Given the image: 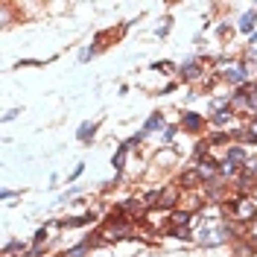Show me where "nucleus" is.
Instances as JSON below:
<instances>
[{
	"mask_svg": "<svg viewBox=\"0 0 257 257\" xmlns=\"http://www.w3.org/2000/svg\"><path fill=\"white\" fill-rule=\"evenodd\" d=\"M219 173H222V176H237V173H240V164H234V161L225 158L222 164H219Z\"/></svg>",
	"mask_w": 257,
	"mask_h": 257,
	"instance_id": "17",
	"label": "nucleus"
},
{
	"mask_svg": "<svg viewBox=\"0 0 257 257\" xmlns=\"http://www.w3.org/2000/svg\"><path fill=\"white\" fill-rule=\"evenodd\" d=\"M205 126V117L199 111H184L181 114V128L184 132H199V128Z\"/></svg>",
	"mask_w": 257,
	"mask_h": 257,
	"instance_id": "5",
	"label": "nucleus"
},
{
	"mask_svg": "<svg viewBox=\"0 0 257 257\" xmlns=\"http://www.w3.org/2000/svg\"><path fill=\"white\" fill-rule=\"evenodd\" d=\"M231 141V135H225V132H216V135H210V146H216V144H228Z\"/></svg>",
	"mask_w": 257,
	"mask_h": 257,
	"instance_id": "20",
	"label": "nucleus"
},
{
	"mask_svg": "<svg viewBox=\"0 0 257 257\" xmlns=\"http://www.w3.org/2000/svg\"><path fill=\"white\" fill-rule=\"evenodd\" d=\"M248 240H251V242H257V219L251 222V231H248Z\"/></svg>",
	"mask_w": 257,
	"mask_h": 257,
	"instance_id": "23",
	"label": "nucleus"
},
{
	"mask_svg": "<svg viewBox=\"0 0 257 257\" xmlns=\"http://www.w3.org/2000/svg\"><path fill=\"white\" fill-rule=\"evenodd\" d=\"M178 181H181L178 187H181L184 193H190V190H196L199 184H205V178L199 176V170H187V173H181V178H178Z\"/></svg>",
	"mask_w": 257,
	"mask_h": 257,
	"instance_id": "4",
	"label": "nucleus"
},
{
	"mask_svg": "<svg viewBox=\"0 0 257 257\" xmlns=\"http://www.w3.org/2000/svg\"><path fill=\"white\" fill-rule=\"evenodd\" d=\"M248 132H251V138L257 141V120H251V123H248Z\"/></svg>",
	"mask_w": 257,
	"mask_h": 257,
	"instance_id": "24",
	"label": "nucleus"
},
{
	"mask_svg": "<svg viewBox=\"0 0 257 257\" xmlns=\"http://www.w3.org/2000/svg\"><path fill=\"white\" fill-rule=\"evenodd\" d=\"M88 248H91L88 242H79L76 248H70V251H67V254H64V257H85V251H88Z\"/></svg>",
	"mask_w": 257,
	"mask_h": 257,
	"instance_id": "19",
	"label": "nucleus"
},
{
	"mask_svg": "<svg viewBox=\"0 0 257 257\" xmlns=\"http://www.w3.org/2000/svg\"><path fill=\"white\" fill-rule=\"evenodd\" d=\"M254 120H257V111H254Z\"/></svg>",
	"mask_w": 257,
	"mask_h": 257,
	"instance_id": "26",
	"label": "nucleus"
},
{
	"mask_svg": "<svg viewBox=\"0 0 257 257\" xmlns=\"http://www.w3.org/2000/svg\"><path fill=\"white\" fill-rule=\"evenodd\" d=\"M254 21H257V12H245V15L240 18V30L251 35V32H254Z\"/></svg>",
	"mask_w": 257,
	"mask_h": 257,
	"instance_id": "13",
	"label": "nucleus"
},
{
	"mask_svg": "<svg viewBox=\"0 0 257 257\" xmlns=\"http://www.w3.org/2000/svg\"><path fill=\"white\" fill-rule=\"evenodd\" d=\"M170 222H173V228H187L190 210H173V213H170Z\"/></svg>",
	"mask_w": 257,
	"mask_h": 257,
	"instance_id": "9",
	"label": "nucleus"
},
{
	"mask_svg": "<svg viewBox=\"0 0 257 257\" xmlns=\"http://www.w3.org/2000/svg\"><path fill=\"white\" fill-rule=\"evenodd\" d=\"M248 44H251V47L257 44V32H251V38H248Z\"/></svg>",
	"mask_w": 257,
	"mask_h": 257,
	"instance_id": "25",
	"label": "nucleus"
},
{
	"mask_svg": "<svg viewBox=\"0 0 257 257\" xmlns=\"http://www.w3.org/2000/svg\"><path fill=\"white\" fill-rule=\"evenodd\" d=\"M76 135H79L82 144H91V141H94V135H96V123H82Z\"/></svg>",
	"mask_w": 257,
	"mask_h": 257,
	"instance_id": "11",
	"label": "nucleus"
},
{
	"mask_svg": "<svg viewBox=\"0 0 257 257\" xmlns=\"http://www.w3.org/2000/svg\"><path fill=\"white\" fill-rule=\"evenodd\" d=\"M222 79L231 85H242L245 82V64H228L222 67Z\"/></svg>",
	"mask_w": 257,
	"mask_h": 257,
	"instance_id": "3",
	"label": "nucleus"
},
{
	"mask_svg": "<svg viewBox=\"0 0 257 257\" xmlns=\"http://www.w3.org/2000/svg\"><path fill=\"white\" fill-rule=\"evenodd\" d=\"M126 152H128V144H120L117 155L111 158V164H114V170H117V173H120V170H123V164H126Z\"/></svg>",
	"mask_w": 257,
	"mask_h": 257,
	"instance_id": "15",
	"label": "nucleus"
},
{
	"mask_svg": "<svg viewBox=\"0 0 257 257\" xmlns=\"http://www.w3.org/2000/svg\"><path fill=\"white\" fill-rule=\"evenodd\" d=\"M181 187H176V184H170V187H164L161 190V202H158V208H164V210H170L173 213V208L178 205V199H181Z\"/></svg>",
	"mask_w": 257,
	"mask_h": 257,
	"instance_id": "2",
	"label": "nucleus"
},
{
	"mask_svg": "<svg viewBox=\"0 0 257 257\" xmlns=\"http://www.w3.org/2000/svg\"><path fill=\"white\" fill-rule=\"evenodd\" d=\"M257 248V242L245 240V242H237V248H234V257H251Z\"/></svg>",
	"mask_w": 257,
	"mask_h": 257,
	"instance_id": "12",
	"label": "nucleus"
},
{
	"mask_svg": "<svg viewBox=\"0 0 257 257\" xmlns=\"http://www.w3.org/2000/svg\"><path fill=\"white\" fill-rule=\"evenodd\" d=\"M196 170H199V176L208 181V178H213L216 173H219V164H216V161H210V158H202L199 164H196Z\"/></svg>",
	"mask_w": 257,
	"mask_h": 257,
	"instance_id": "6",
	"label": "nucleus"
},
{
	"mask_svg": "<svg viewBox=\"0 0 257 257\" xmlns=\"http://www.w3.org/2000/svg\"><path fill=\"white\" fill-rule=\"evenodd\" d=\"M202 76V62H187L181 67V79L190 82V79H199Z\"/></svg>",
	"mask_w": 257,
	"mask_h": 257,
	"instance_id": "7",
	"label": "nucleus"
},
{
	"mask_svg": "<svg viewBox=\"0 0 257 257\" xmlns=\"http://www.w3.org/2000/svg\"><path fill=\"white\" fill-rule=\"evenodd\" d=\"M120 210H123L126 216H144L146 208H144V202H141V199H128V202H126Z\"/></svg>",
	"mask_w": 257,
	"mask_h": 257,
	"instance_id": "8",
	"label": "nucleus"
},
{
	"mask_svg": "<svg viewBox=\"0 0 257 257\" xmlns=\"http://www.w3.org/2000/svg\"><path fill=\"white\" fill-rule=\"evenodd\" d=\"M228 161H234V164H240V167H245L248 161H245V149L242 146H228Z\"/></svg>",
	"mask_w": 257,
	"mask_h": 257,
	"instance_id": "10",
	"label": "nucleus"
},
{
	"mask_svg": "<svg viewBox=\"0 0 257 257\" xmlns=\"http://www.w3.org/2000/svg\"><path fill=\"white\" fill-rule=\"evenodd\" d=\"M234 237H237V231H234L231 225H222V222H216V225H205V228H202V234H199L202 245H219V242L234 240Z\"/></svg>",
	"mask_w": 257,
	"mask_h": 257,
	"instance_id": "1",
	"label": "nucleus"
},
{
	"mask_svg": "<svg viewBox=\"0 0 257 257\" xmlns=\"http://www.w3.org/2000/svg\"><path fill=\"white\" fill-rule=\"evenodd\" d=\"M15 251H24V242H21V240H12V242H6V245H3V257H12Z\"/></svg>",
	"mask_w": 257,
	"mask_h": 257,
	"instance_id": "18",
	"label": "nucleus"
},
{
	"mask_svg": "<svg viewBox=\"0 0 257 257\" xmlns=\"http://www.w3.org/2000/svg\"><path fill=\"white\" fill-rule=\"evenodd\" d=\"M152 67H155V70H164V73H167V70H173V62H155Z\"/></svg>",
	"mask_w": 257,
	"mask_h": 257,
	"instance_id": "21",
	"label": "nucleus"
},
{
	"mask_svg": "<svg viewBox=\"0 0 257 257\" xmlns=\"http://www.w3.org/2000/svg\"><path fill=\"white\" fill-rule=\"evenodd\" d=\"M47 240V231H44V228H41V231H38V234H35V245H41V242Z\"/></svg>",
	"mask_w": 257,
	"mask_h": 257,
	"instance_id": "22",
	"label": "nucleus"
},
{
	"mask_svg": "<svg viewBox=\"0 0 257 257\" xmlns=\"http://www.w3.org/2000/svg\"><path fill=\"white\" fill-rule=\"evenodd\" d=\"M228 120H234V108H231V105H228V108H219V111L213 114V123H219V126H225V123H228Z\"/></svg>",
	"mask_w": 257,
	"mask_h": 257,
	"instance_id": "16",
	"label": "nucleus"
},
{
	"mask_svg": "<svg viewBox=\"0 0 257 257\" xmlns=\"http://www.w3.org/2000/svg\"><path fill=\"white\" fill-rule=\"evenodd\" d=\"M164 126V114L161 111H155L149 120H146V126H144V135H149V132H155V128H161Z\"/></svg>",
	"mask_w": 257,
	"mask_h": 257,
	"instance_id": "14",
	"label": "nucleus"
}]
</instances>
